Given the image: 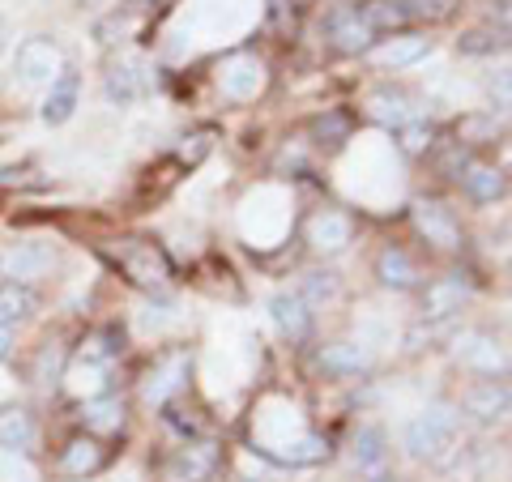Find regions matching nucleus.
I'll list each match as a JSON object with an SVG mask.
<instances>
[{"label": "nucleus", "instance_id": "nucleus-1", "mask_svg": "<svg viewBox=\"0 0 512 482\" xmlns=\"http://www.w3.org/2000/svg\"><path fill=\"white\" fill-rule=\"evenodd\" d=\"M103 252L141 291H167L171 286V256L158 244H146V239H116V244H107Z\"/></svg>", "mask_w": 512, "mask_h": 482}, {"label": "nucleus", "instance_id": "nucleus-2", "mask_svg": "<svg viewBox=\"0 0 512 482\" xmlns=\"http://www.w3.org/2000/svg\"><path fill=\"white\" fill-rule=\"evenodd\" d=\"M402 444L414 461H440L448 448L457 444V410L448 406H427L419 410L402 431Z\"/></svg>", "mask_w": 512, "mask_h": 482}, {"label": "nucleus", "instance_id": "nucleus-3", "mask_svg": "<svg viewBox=\"0 0 512 482\" xmlns=\"http://www.w3.org/2000/svg\"><path fill=\"white\" fill-rule=\"evenodd\" d=\"M150 90H154V73H150V64L141 56H124L116 64H107V77H103L107 103L128 107V103H141Z\"/></svg>", "mask_w": 512, "mask_h": 482}, {"label": "nucleus", "instance_id": "nucleus-4", "mask_svg": "<svg viewBox=\"0 0 512 482\" xmlns=\"http://www.w3.org/2000/svg\"><path fill=\"white\" fill-rule=\"evenodd\" d=\"M13 73L22 86H52L60 73V47L52 39H26L13 56Z\"/></svg>", "mask_w": 512, "mask_h": 482}, {"label": "nucleus", "instance_id": "nucleus-5", "mask_svg": "<svg viewBox=\"0 0 512 482\" xmlns=\"http://www.w3.org/2000/svg\"><path fill=\"white\" fill-rule=\"evenodd\" d=\"M188 372H192L188 350H171V355L158 359V363L150 367V376H146V389H141L146 406H167V401L188 384Z\"/></svg>", "mask_w": 512, "mask_h": 482}, {"label": "nucleus", "instance_id": "nucleus-6", "mask_svg": "<svg viewBox=\"0 0 512 482\" xmlns=\"http://www.w3.org/2000/svg\"><path fill=\"white\" fill-rule=\"evenodd\" d=\"M218 461L222 453L214 440H192L184 448H175V457L167 461V482H210Z\"/></svg>", "mask_w": 512, "mask_h": 482}, {"label": "nucleus", "instance_id": "nucleus-7", "mask_svg": "<svg viewBox=\"0 0 512 482\" xmlns=\"http://www.w3.org/2000/svg\"><path fill=\"white\" fill-rule=\"evenodd\" d=\"M52 265H56V252L47 244H13V248L0 252V278L22 282V286L43 278Z\"/></svg>", "mask_w": 512, "mask_h": 482}, {"label": "nucleus", "instance_id": "nucleus-8", "mask_svg": "<svg viewBox=\"0 0 512 482\" xmlns=\"http://www.w3.org/2000/svg\"><path fill=\"white\" fill-rule=\"evenodd\" d=\"M453 355H457V363L461 367H474V372H487V376H495V372H504V346L495 342L491 333H478V329H470V333H461L457 342H453Z\"/></svg>", "mask_w": 512, "mask_h": 482}, {"label": "nucleus", "instance_id": "nucleus-9", "mask_svg": "<svg viewBox=\"0 0 512 482\" xmlns=\"http://www.w3.org/2000/svg\"><path fill=\"white\" fill-rule=\"evenodd\" d=\"M414 227H419V235H427V244H436V248H457L461 244L457 218L440 201H414Z\"/></svg>", "mask_w": 512, "mask_h": 482}, {"label": "nucleus", "instance_id": "nucleus-10", "mask_svg": "<svg viewBox=\"0 0 512 482\" xmlns=\"http://www.w3.org/2000/svg\"><path fill=\"white\" fill-rule=\"evenodd\" d=\"M325 30H329V39H333V47L338 52H346V56H363V52H372V30L363 26V18L355 9H333L329 13V22H325Z\"/></svg>", "mask_w": 512, "mask_h": 482}, {"label": "nucleus", "instance_id": "nucleus-11", "mask_svg": "<svg viewBox=\"0 0 512 482\" xmlns=\"http://www.w3.org/2000/svg\"><path fill=\"white\" fill-rule=\"evenodd\" d=\"M367 116H372L376 124H384V128H402V124H410V120H419V107H414V99L406 90H389V86H380V90H372L367 94Z\"/></svg>", "mask_w": 512, "mask_h": 482}, {"label": "nucleus", "instance_id": "nucleus-12", "mask_svg": "<svg viewBox=\"0 0 512 482\" xmlns=\"http://www.w3.org/2000/svg\"><path fill=\"white\" fill-rule=\"evenodd\" d=\"M461 406H466V414L478 423H500L508 414V384L504 380H478L466 389Z\"/></svg>", "mask_w": 512, "mask_h": 482}, {"label": "nucleus", "instance_id": "nucleus-13", "mask_svg": "<svg viewBox=\"0 0 512 482\" xmlns=\"http://www.w3.org/2000/svg\"><path fill=\"white\" fill-rule=\"evenodd\" d=\"M470 299V282L461 278H436L423 295V320H453Z\"/></svg>", "mask_w": 512, "mask_h": 482}, {"label": "nucleus", "instance_id": "nucleus-14", "mask_svg": "<svg viewBox=\"0 0 512 482\" xmlns=\"http://www.w3.org/2000/svg\"><path fill=\"white\" fill-rule=\"evenodd\" d=\"M269 316H274L278 333L291 337V342L308 337V329H312V308H308V303H303L295 291H278L274 299H269Z\"/></svg>", "mask_w": 512, "mask_h": 482}, {"label": "nucleus", "instance_id": "nucleus-15", "mask_svg": "<svg viewBox=\"0 0 512 482\" xmlns=\"http://www.w3.org/2000/svg\"><path fill=\"white\" fill-rule=\"evenodd\" d=\"M77 99H82V77H77L73 69H60L56 82H52V90H47V99H43V120H47V124L73 120Z\"/></svg>", "mask_w": 512, "mask_h": 482}, {"label": "nucleus", "instance_id": "nucleus-16", "mask_svg": "<svg viewBox=\"0 0 512 482\" xmlns=\"http://www.w3.org/2000/svg\"><path fill=\"white\" fill-rule=\"evenodd\" d=\"M457 184L461 192H466L470 201L478 205H491V201H500L504 197V171L500 167H491V163H466V171L457 175Z\"/></svg>", "mask_w": 512, "mask_h": 482}, {"label": "nucleus", "instance_id": "nucleus-17", "mask_svg": "<svg viewBox=\"0 0 512 482\" xmlns=\"http://www.w3.org/2000/svg\"><path fill=\"white\" fill-rule=\"evenodd\" d=\"M218 82H222V94H227V99H252V94L265 86V69H261V60L239 56L222 69Z\"/></svg>", "mask_w": 512, "mask_h": 482}, {"label": "nucleus", "instance_id": "nucleus-18", "mask_svg": "<svg viewBox=\"0 0 512 482\" xmlns=\"http://www.w3.org/2000/svg\"><path fill=\"white\" fill-rule=\"evenodd\" d=\"M39 312V295L22 282H0V329H18Z\"/></svg>", "mask_w": 512, "mask_h": 482}, {"label": "nucleus", "instance_id": "nucleus-19", "mask_svg": "<svg viewBox=\"0 0 512 482\" xmlns=\"http://www.w3.org/2000/svg\"><path fill=\"white\" fill-rule=\"evenodd\" d=\"M350 218L338 214V210H325V214H316L312 218V227H308V244L316 252H342L350 244Z\"/></svg>", "mask_w": 512, "mask_h": 482}, {"label": "nucleus", "instance_id": "nucleus-20", "mask_svg": "<svg viewBox=\"0 0 512 482\" xmlns=\"http://www.w3.org/2000/svg\"><path fill=\"white\" fill-rule=\"evenodd\" d=\"M316 363H320V372H329V376H363L367 367H372L367 350H359L355 342H333V346H325L316 355Z\"/></svg>", "mask_w": 512, "mask_h": 482}, {"label": "nucleus", "instance_id": "nucleus-21", "mask_svg": "<svg viewBox=\"0 0 512 482\" xmlns=\"http://www.w3.org/2000/svg\"><path fill=\"white\" fill-rule=\"evenodd\" d=\"M355 13L363 18V26L372 30V35H389V30H402L410 22L402 0H363V5H355Z\"/></svg>", "mask_w": 512, "mask_h": 482}, {"label": "nucleus", "instance_id": "nucleus-22", "mask_svg": "<svg viewBox=\"0 0 512 482\" xmlns=\"http://www.w3.org/2000/svg\"><path fill=\"white\" fill-rule=\"evenodd\" d=\"M376 278L384 286H393V291H410V286H419V265L402 248H384L376 256Z\"/></svg>", "mask_w": 512, "mask_h": 482}, {"label": "nucleus", "instance_id": "nucleus-23", "mask_svg": "<svg viewBox=\"0 0 512 482\" xmlns=\"http://www.w3.org/2000/svg\"><path fill=\"white\" fill-rule=\"evenodd\" d=\"M384 461H389V440H384V431L380 427H359V436H355V465L363 474L380 478Z\"/></svg>", "mask_w": 512, "mask_h": 482}, {"label": "nucleus", "instance_id": "nucleus-24", "mask_svg": "<svg viewBox=\"0 0 512 482\" xmlns=\"http://www.w3.org/2000/svg\"><path fill=\"white\" fill-rule=\"evenodd\" d=\"M427 52H431L427 39H419V35H397V39L376 47V60L384 64V69H406V64H419Z\"/></svg>", "mask_w": 512, "mask_h": 482}, {"label": "nucleus", "instance_id": "nucleus-25", "mask_svg": "<svg viewBox=\"0 0 512 482\" xmlns=\"http://www.w3.org/2000/svg\"><path fill=\"white\" fill-rule=\"evenodd\" d=\"M82 423L90 431H120V423H124V401L111 397V393L90 397L86 406H82Z\"/></svg>", "mask_w": 512, "mask_h": 482}, {"label": "nucleus", "instance_id": "nucleus-26", "mask_svg": "<svg viewBox=\"0 0 512 482\" xmlns=\"http://www.w3.org/2000/svg\"><path fill=\"white\" fill-rule=\"evenodd\" d=\"M342 291V282H338V273H329V269H312V273H303V282H299V299L308 303V308H320V303H333Z\"/></svg>", "mask_w": 512, "mask_h": 482}, {"label": "nucleus", "instance_id": "nucleus-27", "mask_svg": "<svg viewBox=\"0 0 512 482\" xmlns=\"http://www.w3.org/2000/svg\"><path fill=\"white\" fill-rule=\"evenodd\" d=\"M64 474H73V478H82V474H94L103 465V444L99 440H73L69 448H64Z\"/></svg>", "mask_w": 512, "mask_h": 482}, {"label": "nucleus", "instance_id": "nucleus-28", "mask_svg": "<svg viewBox=\"0 0 512 482\" xmlns=\"http://www.w3.org/2000/svg\"><path fill=\"white\" fill-rule=\"evenodd\" d=\"M69 384H73V389L82 393L86 401H90V397H103V393H107V363L77 359L73 372H69Z\"/></svg>", "mask_w": 512, "mask_h": 482}, {"label": "nucleus", "instance_id": "nucleus-29", "mask_svg": "<svg viewBox=\"0 0 512 482\" xmlns=\"http://www.w3.org/2000/svg\"><path fill=\"white\" fill-rule=\"evenodd\" d=\"M0 444L5 448H30L35 444V419H30L26 410L0 414Z\"/></svg>", "mask_w": 512, "mask_h": 482}, {"label": "nucleus", "instance_id": "nucleus-30", "mask_svg": "<svg viewBox=\"0 0 512 482\" xmlns=\"http://www.w3.org/2000/svg\"><path fill=\"white\" fill-rule=\"evenodd\" d=\"M137 30V13H128V9H116V13H107V18L94 22V39L99 43H124L128 35Z\"/></svg>", "mask_w": 512, "mask_h": 482}, {"label": "nucleus", "instance_id": "nucleus-31", "mask_svg": "<svg viewBox=\"0 0 512 482\" xmlns=\"http://www.w3.org/2000/svg\"><path fill=\"white\" fill-rule=\"evenodd\" d=\"M278 465H316V461H325L329 457V444L320 440V436H303L299 444H291L286 453H269Z\"/></svg>", "mask_w": 512, "mask_h": 482}, {"label": "nucleus", "instance_id": "nucleus-32", "mask_svg": "<svg viewBox=\"0 0 512 482\" xmlns=\"http://www.w3.org/2000/svg\"><path fill=\"white\" fill-rule=\"evenodd\" d=\"M461 47V56H495V52H504V30L495 35V30H466V35L457 39Z\"/></svg>", "mask_w": 512, "mask_h": 482}, {"label": "nucleus", "instance_id": "nucleus-33", "mask_svg": "<svg viewBox=\"0 0 512 482\" xmlns=\"http://www.w3.org/2000/svg\"><path fill=\"white\" fill-rule=\"evenodd\" d=\"M431 137H436V133H431L427 120H410V124L397 128V141H402L406 154H427L431 150Z\"/></svg>", "mask_w": 512, "mask_h": 482}, {"label": "nucleus", "instance_id": "nucleus-34", "mask_svg": "<svg viewBox=\"0 0 512 482\" xmlns=\"http://www.w3.org/2000/svg\"><path fill=\"white\" fill-rule=\"evenodd\" d=\"M312 133H316V141H325V146H342L346 133H350V120L342 111H329V116H316Z\"/></svg>", "mask_w": 512, "mask_h": 482}, {"label": "nucleus", "instance_id": "nucleus-35", "mask_svg": "<svg viewBox=\"0 0 512 482\" xmlns=\"http://www.w3.org/2000/svg\"><path fill=\"white\" fill-rule=\"evenodd\" d=\"M210 150H214V128H201V133H192V137H184V141H180V150H175V158H180V163H188V167H197Z\"/></svg>", "mask_w": 512, "mask_h": 482}, {"label": "nucleus", "instance_id": "nucleus-36", "mask_svg": "<svg viewBox=\"0 0 512 482\" xmlns=\"http://www.w3.org/2000/svg\"><path fill=\"white\" fill-rule=\"evenodd\" d=\"M410 18H427V22H440L448 18V9H453V0H402Z\"/></svg>", "mask_w": 512, "mask_h": 482}, {"label": "nucleus", "instance_id": "nucleus-37", "mask_svg": "<svg viewBox=\"0 0 512 482\" xmlns=\"http://www.w3.org/2000/svg\"><path fill=\"white\" fill-rule=\"evenodd\" d=\"M13 355V329H0V363Z\"/></svg>", "mask_w": 512, "mask_h": 482}, {"label": "nucleus", "instance_id": "nucleus-38", "mask_svg": "<svg viewBox=\"0 0 512 482\" xmlns=\"http://www.w3.org/2000/svg\"><path fill=\"white\" fill-rule=\"evenodd\" d=\"M5 43H9V26H5V18H0V52H5Z\"/></svg>", "mask_w": 512, "mask_h": 482}]
</instances>
